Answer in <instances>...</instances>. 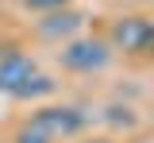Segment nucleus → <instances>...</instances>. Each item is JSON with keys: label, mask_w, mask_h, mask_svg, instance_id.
<instances>
[{"label": "nucleus", "mask_w": 154, "mask_h": 143, "mask_svg": "<svg viewBox=\"0 0 154 143\" xmlns=\"http://www.w3.org/2000/svg\"><path fill=\"white\" fill-rule=\"evenodd\" d=\"M54 89H58V81L38 70V62L27 50H16V46H4L0 50V97H12V101H42Z\"/></svg>", "instance_id": "1"}, {"label": "nucleus", "mask_w": 154, "mask_h": 143, "mask_svg": "<svg viewBox=\"0 0 154 143\" xmlns=\"http://www.w3.org/2000/svg\"><path fill=\"white\" fill-rule=\"evenodd\" d=\"M112 54H116V46L108 35H73L69 43H62L58 62L69 74H100L112 66Z\"/></svg>", "instance_id": "2"}, {"label": "nucleus", "mask_w": 154, "mask_h": 143, "mask_svg": "<svg viewBox=\"0 0 154 143\" xmlns=\"http://www.w3.org/2000/svg\"><path fill=\"white\" fill-rule=\"evenodd\" d=\"M31 120L50 135V139L66 143V139H77L85 128H89V116L77 108V104H42L31 112Z\"/></svg>", "instance_id": "3"}, {"label": "nucleus", "mask_w": 154, "mask_h": 143, "mask_svg": "<svg viewBox=\"0 0 154 143\" xmlns=\"http://www.w3.org/2000/svg\"><path fill=\"white\" fill-rule=\"evenodd\" d=\"M108 39L123 54H154V20H146V16H119L108 27Z\"/></svg>", "instance_id": "4"}, {"label": "nucleus", "mask_w": 154, "mask_h": 143, "mask_svg": "<svg viewBox=\"0 0 154 143\" xmlns=\"http://www.w3.org/2000/svg\"><path fill=\"white\" fill-rule=\"evenodd\" d=\"M81 23H85V16L66 4V8H54V12H42V16H38L35 20V35L62 46V43H69L77 31H81Z\"/></svg>", "instance_id": "5"}, {"label": "nucleus", "mask_w": 154, "mask_h": 143, "mask_svg": "<svg viewBox=\"0 0 154 143\" xmlns=\"http://www.w3.org/2000/svg\"><path fill=\"white\" fill-rule=\"evenodd\" d=\"M12 143H58V139H50V135H46V132H42V128L27 116V120L12 132Z\"/></svg>", "instance_id": "6"}, {"label": "nucleus", "mask_w": 154, "mask_h": 143, "mask_svg": "<svg viewBox=\"0 0 154 143\" xmlns=\"http://www.w3.org/2000/svg\"><path fill=\"white\" fill-rule=\"evenodd\" d=\"M66 4H69V0H23V8H27V12H38V16H42V12H54V8H66Z\"/></svg>", "instance_id": "7"}, {"label": "nucleus", "mask_w": 154, "mask_h": 143, "mask_svg": "<svg viewBox=\"0 0 154 143\" xmlns=\"http://www.w3.org/2000/svg\"><path fill=\"white\" fill-rule=\"evenodd\" d=\"M81 143H116L112 135H89V139H81Z\"/></svg>", "instance_id": "8"}]
</instances>
